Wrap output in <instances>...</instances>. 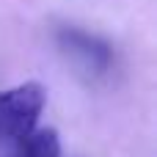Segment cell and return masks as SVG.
I'll use <instances>...</instances> for the list:
<instances>
[{
	"instance_id": "cell-1",
	"label": "cell",
	"mask_w": 157,
	"mask_h": 157,
	"mask_svg": "<svg viewBox=\"0 0 157 157\" xmlns=\"http://www.w3.org/2000/svg\"><path fill=\"white\" fill-rule=\"evenodd\" d=\"M47 105V91L41 83L28 80L8 91H0V141H22L39 124V116Z\"/></svg>"
},
{
	"instance_id": "cell-2",
	"label": "cell",
	"mask_w": 157,
	"mask_h": 157,
	"mask_svg": "<svg viewBox=\"0 0 157 157\" xmlns=\"http://www.w3.org/2000/svg\"><path fill=\"white\" fill-rule=\"evenodd\" d=\"M55 44L63 52V58L77 72H83L86 77H102L113 66V47L102 36L88 33L83 28H75V25L58 28L55 30Z\"/></svg>"
},
{
	"instance_id": "cell-3",
	"label": "cell",
	"mask_w": 157,
	"mask_h": 157,
	"mask_svg": "<svg viewBox=\"0 0 157 157\" xmlns=\"http://www.w3.org/2000/svg\"><path fill=\"white\" fill-rule=\"evenodd\" d=\"M14 157H61V138L52 127L33 130L22 141H17Z\"/></svg>"
}]
</instances>
